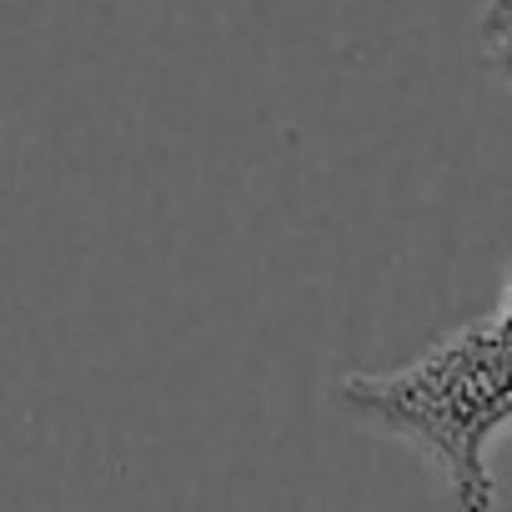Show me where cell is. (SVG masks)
<instances>
[{
    "label": "cell",
    "mask_w": 512,
    "mask_h": 512,
    "mask_svg": "<svg viewBox=\"0 0 512 512\" xmlns=\"http://www.w3.org/2000/svg\"><path fill=\"white\" fill-rule=\"evenodd\" d=\"M337 402L357 422L422 447L457 512H492L487 447L512 422V332L497 312L447 332L407 367L342 377Z\"/></svg>",
    "instance_id": "1"
},
{
    "label": "cell",
    "mask_w": 512,
    "mask_h": 512,
    "mask_svg": "<svg viewBox=\"0 0 512 512\" xmlns=\"http://www.w3.org/2000/svg\"><path fill=\"white\" fill-rule=\"evenodd\" d=\"M497 317H502V327H507V332H512V292H507V307H502V312H497Z\"/></svg>",
    "instance_id": "3"
},
{
    "label": "cell",
    "mask_w": 512,
    "mask_h": 512,
    "mask_svg": "<svg viewBox=\"0 0 512 512\" xmlns=\"http://www.w3.org/2000/svg\"><path fill=\"white\" fill-rule=\"evenodd\" d=\"M487 46H492L497 66L512 76V0H492V11H487Z\"/></svg>",
    "instance_id": "2"
}]
</instances>
